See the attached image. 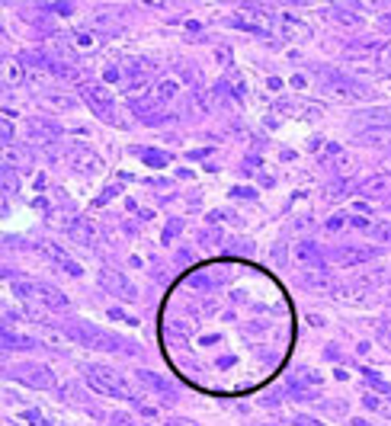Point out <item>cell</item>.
<instances>
[{
  "label": "cell",
  "mask_w": 391,
  "mask_h": 426,
  "mask_svg": "<svg viewBox=\"0 0 391 426\" xmlns=\"http://www.w3.org/2000/svg\"><path fill=\"white\" fill-rule=\"evenodd\" d=\"M83 378L87 385L93 388L96 394H106V398H122V400H132V385L122 372L109 366H87L83 368Z\"/></svg>",
  "instance_id": "1"
},
{
  "label": "cell",
  "mask_w": 391,
  "mask_h": 426,
  "mask_svg": "<svg viewBox=\"0 0 391 426\" xmlns=\"http://www.w3.org/2000/svg\"><path fill=\"white\" fill-rule=\"evenodd\" d=\"M16 292L23 298H29V302L48 308V311H71V298L48 282H26V285H16Z\"/></svg>",
  "instance_id": "2"
},
{
  "label": "cell",
  "mask_w": 391,
  "mask_h": 426,
  "mask_svg": "<svg viewBox=\"0 0 391 426\" xmlns=\"http://www.w3.org/2000/svg\"><path fill=\"white\" fill-rule=\"evenodd\" d=\"M80 97H83V103H87L100 119L115 122V100H113V90H109L106 84H83L80 87Z\"/></svg>",
  "instance_id": "3"
},
{
  "label": "cell",
  "mask_w": 391,
  "mask_h": 426,
  "mask_svg": "<svg viewBox=\"0 0 391 426\" xmlns=\"http://www.w3.org/2000/svg\"><path fill=\"white\" fill-rule=\"evenodd\" d=\"M10 375L16 381H23V385L38 388V391H45V388H55V375H51V368L42 366V362H19V366L10 368Z\"/></svg>",
  "instance_id": "4"
},
{
  "label": "cell",
  "mask_w": 391,
  "mask_h": 426,
  "mask_svg": "<svg viewBox=\"0 0 391 426\" xmlns=\"http://www.w3.org/2000/svg\"><path fill=\"white\" fill-rule=\"evenodd\" d=\"M71 170L80 176H100L103 170H106V164H103V157L96 154L93 148H87V144H77L74 151H71Z\"/></svg>",
  "instance_id": "5"
},
{
  "label": "cell",
  "mask_w": 391,
  "mask_h": 426,
  "mask_svg": "<svg viewBox=\"0 0 391 426\" xmlns=\"http://www.w3.org/2000/svg\"><path fill=\"white\" fill-rule=\"evenodd\" d=\"M100 285H103L106 292H113V295L125 298V302H135V298H138V289H135V285L128 282L122 272L109 270V266H103V270H100Z\"/></svg>",
  "instance_id": "6"
},
{
  "label": "cell",
  "mask_w": 391,
  "mask_h": 426,
  "mask_svg": "<svg viewBox=\"0 0 391 426\" xmlns=\"http://www.w3.org/2000/svg\"><path fill=\"white\" fill-rule=\"evenodd\" d=\"M279 33H282V39L286 42H311V26H308L305 20H298V16H292V14H282L279 16Z\"/></svg>",
  "instance_id": "7"
},
{
  "label": "cell",
  "mask_w": 391,
  "mask_h": 426,
  "mask_svg": "<svg viewBox=\"0 0 391 426\" xmlns=\"http://www.w3.org/2000/svg\"><path fill=\"white\" fill-rule=\"evenodd\" d=\"M42 253L51 260V263L58 266V270H64V272H68V276H74V279H80V276H83V266L77 263V260L71 257L68 250H61V247H58V244H42Z\"/></svg>",
  "instance_id": "8"
},
{
  "label": "cell",
  "mask_w": 391,
  "mask_h": 426,
  "mask_svg": "<svg viewBox=\"0 0 391 426\" xmlns=\"http://www.w3.org/2000/svg\"><path fill=\"white\" fill-rule=\"evenodd\" d=\"M356 142L365 148H391V129H363Z\"/></svg>",
  "instance_id": "9"
},
{
  "label": "cell",
  "mask_w": 391,
  "mask_h": 426,
  "mask_svg": "<svg viewBox=\"0 0 391 426\" xmlns=\"http://www.w3.org/2000/svg\"><path fill=\"white\" fill-rule=\"evenodd\" d=\"M68 234H71V240H77V244H83V247H93L96 244L93 221H87V218H77L74 225L68 228Z\"/></svg>",
  "instance_id": "10"
},
{
  "label": "cell",
  "mask_w": 391,
  "mask_h": 426,
  "mask_svg": "<svg viewBox=\"0 0 391 426\" xmlns=\"http://www.w3.org/2000/svg\"><path fill=\"white\" fill-rule=\"evenodd\" d=\"M359 119H363L369 129H391V106H378V110H365L359 112Z\"/></svg>",
  "instance_id": "11"
},
{
  "label": "cell",
  "mask_w": 391,
  "mask_h": 426,
  "mask_svg": "<svg viewBox=\"0 0 391 426\" xmlns=\"http://www.w3.org/2000/svg\"><path fill=\"white\" fill-rule=\"evenodd\" d=\"M177 97H179V80H173V78H164L157 87H154V103H160V106L173 103Z\"/></svg>",
  "instance_id": "12"
},
{
  "label": "cell",
  "mask_w": 391,
  "mask_h": 426,
  "mask_svg": "<svg viewBox=\"0 0 391 426\" xmlns=\"http://www.w3.org/2000/svg\"><path fill=\"white\" fill-rule=\"evenodd\" d=\"M0 74H4V84L6 87H19L26 80V68L19 65L16 58H4V68H0Z\"/></svg>",
  "instance_id": "13"
},
{
  "label": "cell",
  "mask_w": 391,
  "mask_h": 426,
  "mask_svg": "<svg viewBox=\"0 0 391 426\" xmlns=\"http://www.w3.org/2000/svg\"><path fill=\"white\" fill-rule=\"evenodd\" d=\"M38 103H42L45 110L68 112V110H74V106H77V100H74V97H68V93H48V97H42Z\"/></svg>",
  "instance_id": "14"
},
{
  "label": "cell",
  "mask_w": 391,
  "mask_h": 426,
  "mask_svg": "<svg viewBox=\"0 0 391 426\" xmlns=\"http://www.w3.org/2000/svg\"><path fill=\"white\" fill-rule=\"evenodd\" d=\"M301 282L308 285V289H318V292H330L333 289V282H330V276H327L324 270H308L305 276H301Z\"/></svg>",
  "instance_id": "15"
},
{
  "label": "cell",
  "mask_w": 391,
  "mask_h": 426,
  "mask_svg": "<svg viewBox=\"0 0 391 426\" xmlns=\"http://www.w3.org/2000/svg\"><path fill=\"white\" fill-rule=\"evenodd\" d=\"M71 46H74L77 52H93V48L100 46V39H96V33H90V29H77Z\"/></svg>",
  "instance_id": "16"
},
{
  "label": "cell",
  "mask_w": 391,
  "mask_h": 426,
  "mask_svg": "<svg viewBox=\"0 0 391 426\" xmlns=\"http://www.w3.org/2000/svg\"><path fill=\"white\" fill-rule=\"evenodd\" d=\"M330 14H333V20L343 23V26H363V16H359L356 10H350V7H333Z\"/></svg>",
  "instance_id": "17"
},
{
  "label": "cell",
  "mask_w": 391,
  "mask_h": 426,
  "mask_svg": "<svg viewBox=\"0 0 391 426\" xmlns=\"http://www.w3.org/2000/svg\"><path fill=\"white\" fill-rule=\"evenodd\" d=\"M369 238H375L378 244H391V221H372Z\"/></svg>",
  "instance_id": "18"
},
{
  "label": "cell",
  "mask_w": 391,
  "mask_h": 426,
  "mask_svg": "<svg viewBox=\"0 0 391 426\" xmlns=\"http://www.w3.org/2000/svg\"><path fill=\"white\" fill-rule=\"evenodd\" d=\"M333 167H337V174H340V176L353 174V157H350V154H343V151H337V161H333Z\"/></svg>",
  "instance_id": "19"
},
{
  "label": "cell",
  "mask_w": 391,
  "mask_h": 426,
  "mask_svg": "<svg viewBox=\"0 0 391 426\" xmlns=\"http://www.w3.org/2000/svg\"><path fill=\"white\" fill-rule=\"evenodd\" d=\"M295 257H298L301 263H308V260H318V250H314V244H298L295 247Z\"/></svg>",
  "instance_id": "20"
},
{
  "label": "cell",
  "mask_w": 391,
  "mask_h": 426,
  "mask_svg": "<svg viewBox=\"0 0 391 426\" xmlns=\"http://www.w3.org/2000/svg\"><path fill=\"white\" fill-rule=\"evenodd\" d=\"M378 68H382V71H391V42H385V46L378 48Z\"/></svg>",
  "instance_id": "21"
},
{
  "label": "cell",
  "mask_w": 391,
  "mask_h": 426,
  "mask_svg": "<svg viewBox=\"0 0 391 426\" xmlns=\"http://www.w3.org/2000/svg\"><path fill=\"white\" fill-rule=\"evenodd\" d=\"M23 423H26V426H45V417H42L38 410H26V413H23Z\"/></svg>",
  "instance_id": "22"
},
{
  "label": "cell",
  "mask_w": 391,
  "mask_h": 426,
  "mask_svg": "<svg viewBox=\"0 0 391 426\" xmlns=\"http://www.w3.org/2000/svg\"><path fill=\"white\" fill-rule=\"evenodd\" d=\"M350 225H353V228H359V231H365V234H369L372 218H365V215H350Z\"/></svg>",
  "instance_id": "23"
},
{
  "label": "cell",
  "mask_w": 391,
  "mask_h": 426,
  "mask_svg": "<svg viewBox=\"0 0 391 426\" xmlns=\"http://www.w3.org/2000/svg\"><path fill=\"white\" fill-rule=\"evenodd\" d=\"M378 189H385V176H375V180L363 183V193H378Z\"/></svg>",
  "instance_id": "24"
},
{
  "label": "cell",
  "mask_w": 391,
  "mask_h": 426,
  "mask_svg": "<svg viewBox=\"0 0 391 426\" xmlns=\"http://www.w3.org/2000/svg\"><path fill=\"white\" fill-rule=\"evenodd\" d=\"M292 426H324V423H320V420H314V417H295Z\"/></svg>",
  "instance_id": "25"
},
{
  "label": "cell",
  "mask_w": 391,
  "mask_h": 426,
  "mask_svg": "<svg viewBox=\"0 0 391 426\" xmlns=\"http://www.w3.org/2000/svg\"><path fill=\"white\" fill-rule=\"evenodd\" d=\"M343 215H333V218L330 221H327V231H340V228H343Z\"/></svg>",
  "instance_id": "26"
},
{
  "label": "cell",
  "mask_w": 391,
  "mask_h": 426,
  "mask_svg": "<svg viewBox=\"0 0 391 426\" xmlns=\"http://www.w3.org/2000/svg\"><path fill=\"white\" fill-rule=\"evenodd\" d=\"M288 84H292V87H295V90H305V87H308V80H305V78H301V74H295V78H292V80H288Z\"/></svg>",
  "instance_id": "27"
},
{
  "label": "cell",
  "mask_w": 391,
  "mask_h": 426,
  "mask_svg": "<svg viewBox=\"0 0 391 426\" xmlns=\"http://www.w3.org/2000/svg\"><path fill=\"white\" fill-rule=\"evenodd\" d=\"M308 324H311V327H324V317H320V314H308Z\"/></svg>",
  "instance_id": "28"
},
{
  "label": "cell",
  "mask_w": 391,
  "mask_h": 426,
  "mask_svg": "<svg viewBox=\"0 0 391 426\" xmlns=\"http://www.w3.org/2000/svg\"><path fill=\"white\" fill-rule=\"evenodd\" d=\"M167 426H196V423H192V420H177V417H173Z\"/></svg>",
  "instance_id": "29"
},
{
  "label": "cell",
  "mask_w": 391,
  "mask_h": 426,
  "mask_svg": "<svg viewBox=\"0 0 391 426\" xmlns=\"http://www.w3.org/2000/svg\"><path fill=\"white\" fill-rule=\"evenodd\" d=\"M266 87H269V90H279L282 80H279V78H269V80H266Z\"/></svg>",
  "instance_id": "30"
},
{
  "label": "cell",
  "mask_w": 391,
  "mask_h": 426,
  "mask_svg": "<svg viewBox=\"0 0 391 426\" xmlns=\"http://www.w3.org/2000/svg\"><path fill=\"white\" fill-rule=\"evenodd\" d=\"M0 426H26V423H23V420H13V417H6Z\"/></svg>",
  "instance_id": "31"
},
{
  "label": "cell",
  "mask_w": 391,
  "mask_h": 426,
  "mask_svg": "<svg viewBox=\"0 0 391 426\" xmlns=\"http://www.w3.org/2000/svg\"><path fill=\"white\" fill-rule=\"evenodd\" d=\"M382 170H385V174H391V157H388V161L382 164Z\"/></svg>",
  "instance_id": "32"
}]
</instances>
